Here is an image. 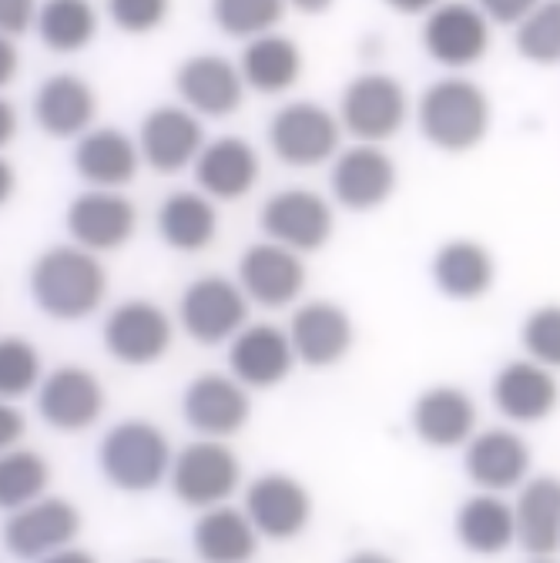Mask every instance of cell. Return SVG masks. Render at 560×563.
Listing matches in <instances>:
<instances>
[{
    "mask_svg": "<svg viewBox=\"0 0 560 563\" xmlns=\"http://www.w3.org/2000/svg\"><path fill=\"white\" fill-rule=\"evenodd\" d=\"M138 162H142L138 141L118 128H91L88 134L78 137L72 155L78 178L88 181L91 188H108V191L131 185L138 175Z\"/></svg>",
    "mask_w": 560,
    "mask_h": 563,
    "instance_id": "26",
    "label": "cell"
},
{
    "mask_svg": "<svg viewBox=\"0 0 560 563\" xmlns=\"http://www.w3.org/2000/svg\"><path fill=\"white\" fill-rule=\"evenodd\" d=\"M239 286L249 296V302L262 309H289L306 289L303 255L262 239L249 245L239 258Z\"/></svg>",
    "mask_w": 560,
    "mask_h": 563,
    "instance_id": "13",
    "label": "cell"
},
{
    "mask_svg": "<svg viewBox=\"0 0 560 563\" xmlns=\"http://www.w3.org/2000/svg\"><path fill=\"white\" fill-rule=\"evenodd\" d=\"M286 8V0H212V21L222 34L235 41H255L262 34H272Z\"/></svg>",
    "mask_w": 560,
    "mask_h": 563,
    "instance_id": "36",
    "label": "cell"
},
{
    "mask_svg": "<svg viewBox=\"0 0 560 563\" xmlns=\"http://www.w3.org/2000/svg\"><path fill=\"white\" fill-rule=\"evenodd\" d=\"M172 489L185 507L212 510L235 497L242 483V463L239 456L219 443V440H198L188 443L182 453H175L172 466Z\"/></svg>",
    "mask_w": 560,
    "mask_h": 563,
    "instance_id": "7",
    "label": "cell"
},
{
    "mask_svg": "<svg viewBox=\"0 0 560 563\" xmlns=\"http://www.w3.org/2000/svg\"><path fill=\"white\" fill-rule=\"evenodd\" d=\"M105 386L85 366H57L37 389V412L61 433H85L105 412Z\"/></svg>",
    "mask_w": 560,
    "mask_h": 563,
    "instance_id": "14",
    "label": "cell"
},
{
    "mask_svg": "<svg viewBox=\"0 0 560 563\" xmlns=\"http://www.w3.org/2000/svg\"><path fill=\"white\" fill-rule=\"evenodd\" d=\"M259 537L249 514L232 504L201 510L191 527V547L201 563H249L259 550Z\"/></svg>",
    "mask_w": 560,
    "mask_h": 563,
    "instance_id": "29",
    "label": "cell"
},
{
    "mask_svg": "<svg viewBox=\"0 0 560 563\" xmlns=\"http://www.w3.org/2000/svg\"><path fill=\"white\" fill-rule=\"evenodd\" d=\"M453 533L463 550L476 556H497L517 543V514L501 493H476L463 500L453 517Z\"/></svg>",
    "mask_w": 560,
    "mask_h": 563,
    "instance_id": "30",
    "label": "cell"
},
{
    "mask_svg": "<svg viewBox=\"0 0 560 563\" xmlns=\"http://www.w3.org/2000/svg\"><path fill=\"white\" fill-rule=\"evenodd\" d=\"M175 91L198 118H229L242 108L245 78L222 54H195L175 70Z\"/></svg>",
    "mask_w": 560,
    "mask_h": 563,
    "instance_id": "19",
    "label": "cell"
},
{
    "mask_svg": "<svg viewBox=\"0 0 560 563\" xmlns=\"http://www.w3.org/2000/svg\"><path fill=\"white\" fill-rule=\"evenodd\" d=\"M530 463H534V453H530L527 440L507 427L476 433L463 450L466 479L480 493H501V497L527 483Z\"/></svg>",
    "mask_w": 560,
    "mask_h": 563,
    "instance_id": "20",
    "label": "cell"
},
{
    "mask_svg": "<svg viewBox=\"0 0 560 563\" xmlns=\"http://www.w3.org/2000/svg\"><path fill=\"white\" fill-rule=\"evenodd\" d=\"M37 34L54 54H78L98 34V11L91 0H44Z\"/></svg>",
    "mask_w": 560,
    "mask_h": 563,
    "instance_id": "34",
    "label": "cell"
},
{
    "mask_svg": "<svg viewBox=\"0 0 560 563\" xmlns=\"http://www.w3.org/2000/svg\"><path fill=\"white\" fill-rule=\"evenodd\" d=\"M0 181H4V201L11 198V185H14V168L4 162V165H0Z\"/></svg>",
    "mask_w": 560,
    "mask_h": 563,
    "instance_id": "50",
    "label": "cell"
},
{
    "mask_svg": "<svg viewBox=\"0 0 560 563\" xmlns=\"http://www.w3.org/2000/svg\"><path fill=\"white\" fill-rule=\"evenodd\" d=\"M268 148L289 168H316L339 155L342 121L316 101H289L268 121Z\"/></svg>",
    "mask_w": 560,
    "mask_h": 563,
    "instance_id": "4",
    "label": "cell"
},
{
    "mask_svg": "<svg viewBox=\"0 0 560 563\" xmlns=\"http://www.w3.org/2000/svg\"><path fill=\"white\" fill-rule=\"evenodd\" d=\"M514 514H517V543L530 556H553L560 550V479L557 476H530L520 486Z\"/></svg>",
    "mask_w": 560,
    "mask_h": 563,
    "instance_id": "31",
    "label": "cell"
},
{
    "mask_svg": "<svg viewBox=\"0 0 560 563\" xmlns=\"http://www.w3.org/2000/svg\"><path fill=\"white\" fill-rule=\"evenodd\" d=\"M28 286L44 316L57 322H78L101 309L108 296V272L95 252L72 242L41 252L31 265Z\"/></svg>",
    "mask_w": 560,
    "mask_h": 563,
    "instance_id": "1",
    "label": "cell"
},
{
    "mask_svg": "<svg viewBox=\"0 0 560 563\" xmlns=\"http://www.w3.org/2000/svg\"><path fill=\"white\" fill-rule=\"evenodd\" d=\"M178 322L198 345L232 342L249 325V296L226 275H201L178 299Z\"/></svg>",
    "mask_w": 560,
    "mask_h": 563,
    "instance_id": "6",
    "label": "cell"
},
{
    "mask_svg": "<svg viewBox=\"0 0 560 563\" xmlns=\"http://www.w3.org/2000/svg\"><path fill=\"white\" fill-rule=\"evenodd\" d=\"M289 339L296 349V360L312 366V369H329L336 363H342L353 349L356 329L349 312L336 302L316 299L306 302L293 312L289 319Z\"/></svg>",
    "mask_w": 560,
    "mask_h": 563,
    "instance_id": "22",
    "label": "cell"
},
{
    "mask_svg": "<svg viewBox=\"0 0 560 563\" xmlns=\"http://www.w3.org/2000/svg\"><path fill=\"white\" fill-rule=\"evenodd\" d=\"M476 402L460 386H433L416 396L409 427L430 450H457L476 437Z\"/></svg>",
    "mask_w": 560,
    "mask_h": 563,
    "instance_id": "23",
    "label": "cell"
},
{
    "mask_svg": "<svg viewBox=\"0 0 560 563\" xmlns=\"http://www.w3.org/2000/svg\"><path fill=\"white\" fill-rule=\"evenodd\" d=\"M286 4L293 8V11H299V14H326L332 4H336V0H286Z\"/></svg>",
    "mask_w": 560,
    "mask_h": 563,
    "instance_id": "47",
    "label": "cell"
},
{
    "mask_svg": "<svg viewBox=\"0 0 560 563\" xmlns=\"http://www.w3.org/2000/svg\"><path fill=\"white\" fill-rule=\"evenodd\" d=\"M399 185L396 162L376 145H356L336 155L329 172L332 198L345 211H376L383 208Z\"/></svg>",
    "mask_w": 560,
    "mask_h": 563,
    "instance_id": "18",
    "label": "cell"
},
{
    "mask_svg": "<svg viewBox=\"0 0 560 563\" xmlns=\"http://www.w3.org/2000/svg\"><path fill=\"white\" fill-rule=\"evenodd\" d=\"M98 98L78 75H51L34 95V121L51 137H81L91 131Z\"/></svg>",
    "mask_w": 560,
    "mask_h": 563,
    "instance_id": "27",
    "label": "cell"
},
{
    "mask_svg": "<svg viewBox=\"0 0 560 563\" xmlns=\"http://www.w3.org/2000/svg\"><path fill=\"white\" fill-rule=\"evenodd\" d=\"M427 57L450 70H466L480 64L490 51V21L476 4L466 0H443L437 11L427 14L419 31Z\"/></svg>",
    "mask_w": 560,
    "mask_h": 563,
    "instance_id": "10",
    "label": "cell"
},
{
    "mask_svg": "<svg viewBox=\"0 0 560 563\" xmlns=\"http://www.w3.org/2000/svg\"><path fill=\"white\" fill-rule=\"evenodd\" d=\"M41 4L37 0H0V27H4V37H21L24 31H31L37 24Z\"/></svg>",
    "mask_w": 560,
    "mask_h": 563,
    "instance_id": "41",
    "label": "cell"
},
{
    "mask_svg": "<svg viewBox=\"0 0 560 563\" xmlns=\"http://www.w3.org/2000/svg\"><path fill=\"white\" fill-rule=\"evenodd\" d=\"M242 510L265 540H296L312 520V497L289 473H262L249 483Z\"/></svg>",
    "mask_w": 560,
    "mask_h": 563,
    "instance_id": "16",
    "label": "cell"
},
{
    "mask_svg": "<svg viewBox=\"0 0 560 563\" xmlns=\"http://www.w3.org/2000/svg\"><path fill=\"white\" fill-rule=\"evenodd\" d=\"M517 54L537 67L560 64V0H543V4L517 24L514 34Z\"/></svg>",
    "mask_w": 560,
    "mask_h": 563,
    "instance_id": "37",
    "label": "cell"
},
{
    "mask_svg": "<svg viewBox=\"0 0 560 563\" xmlns=\"http://www.w3.org/2000/svg\"><path fill=\"white\" fill-rule=\"evenodd\" d=\"M530 563H557V560H553V556H534Z\"/></svg>",
    "mask_w": 560,
    "mask_h": 563,
    "instance_id": "51",
    "label": "cell"
},
{
    "mask_svg": "<svg viewBox=\"0 0 560 563\" xmlns=\"http://www.w3.org/2000/svg\"><path fill=\"white\" fill-rule=\"evenodd\" d=\"M383 4L389 8V11H396V14H403V18H416V14H430V11H437L443 0H383Z\"/></svg>",
    "mask_w": 560,
    "mask_h": 563,
    "instance_id": "44",
    "label": "cell"
},
{
    "mask_svg": "<svg viewBox=\"0 0 560 563\" xmlns=\"http://www.w3.org/2000/svg\"><path fill=\"white\" fill-rule=\"evenodd\" d=\"M259 229L268 242L286 245L299 255L326 249L336 232L332 205L309 188H283L262 201Z\"/></svg>",
    "mask_w": 560,
    "mask_h": 563,
    "instance_id": "8",
    "label": "cell"
},
{
    "mask_svg": "<svg viewBox=\"0 0 560 563\" xmlns=\"http://www.w3.org/2000/svg\"><path fill=\"white\" fill-rule=\"evenodd\" d=\"M490 98L470 78L447 75L433 81L416 104V124L437 152L463 155L476 148L490 131Z\"/></svg>",
    "mask_w": 560,
    "mask_h": 563,
    "instance_id": "2",
    "label": "cell"
},
{
    "mask_svg": "<svg viewBox=\"0 0 560 563\" xmlns=\"http://www.w3.org/2000/svg\"><path fill=\"white\" fill-rule=\"evenodd\" d=\"M64 225L75 245H81L95 255H105V252H118L121 245L131 242V235L138 229V211L121 191L91 188L67 205Z\"/></svg>",
    "mask_w": 560,
    "mask_h": 563,
    "instance_id": "17",
    "label": "cell"
},
{
    "mask_svg": "<svg viewBox=\"0 0 560 563\" xmlns=\"http://www.w3.org/2000/svg\"><path fill=\"white\" fill-rule=\"evenodd\" d=\"M51 483V466L34 450H8L0 460V504L8 510H21L41 500Z\"/></svg>",
    "mask_w": 560,
    "mask_h": 563,
    "instance_id": "35",
    "label": "cell"
},
{
    "mask_svg": "<svg viewBox=\"0 0 560 563\" xmlns=\"http://www.w3.org/2000/svg\"><path fill=\"white\" fill-rule=\"evenodd\" d=\"M41 352L24 335L0 339V396L8 402L41 389Z\"/></svg>",
    "mask_w": 560,
    "mask_h": 563,
    "instance_id": "38",
    "label": "cell"
},
{
    "mask_svg": "<svg viewBox=\"0 0 560 563\" xmlns=\"http://www.w3.org/2000/svg\"><path fill=\"white\" fill-rule=\"evenodd\" d=\"M520 345L527 349V360L560 369V306L534 309L520 325Z\"/></svg>",
    "mask_w": 560,
    "mask_h": 563,
    "instance_id": "39",
    "label": "cell"
},
{
    "mask_svg": "<svg viewBox=\"0 0 560 563\" xmlns=\"http://www.w3.org/2000/svg\"><path fill=\"white\" fill-rule=\"evenodd\" d=\"M37 563H98L88 550H78V547H64V550H57V553H51V556H44V560H37Z\"/></svg>",
    "mask_w": 560,
    "mask_h": 563,
    "instance_id": "46",
    "label": "cell"
},
{
    "mask_svg": "<svg viewBox=\"0 0 560 563\" xmlns=\"http://www.w3.org/2000/svg\"><path fill=\"white\" fill-rule=\"evenodd\" d=\"M24 412L14 409L11 402H4V409H0V446L4 450H14L24 437Z\"/></svg>",
    "mask_w": 560,
    "mask_h": 563,
    "instance_id": "43",
    "label": "cell"
},
{
    "mask_svg": "<svg viewBox=\"0 0 560 563\" xmlns=\"http://www.w3.org/2000/svg\"><path fill=\"white\" fill-rule=\"evenodd\" d=\"M296 363L299 360L289 332L272 322L245 325L229 345V373L245 389H275L283 379H289Z\"/></svg>",
    "mask_w": 560,
    "mask_h": 563,
    "instance_id": "21",
    "label": "cell"
},
{
    "mask_svg": "<svg viewBox=\"0 0 560 563\" xmlns=\"http://www.w3.org/2000/svg\"><path fill=\"white\" fill-rule=\"evenodd\" d=\"M430 278L447 299L473 302L494 289L497 265H494V255L486 252V245L473 239H453L437 249L430 262Z\"/></svg>",
    "mask_w": 560,
    "mask_h": 563,
    "instance_id": "28",
    "label": "cell"
},
{
    "mask_svg": "<svg viewBox=\"0 0 560 563\" xmlns=\"http://www.w3.org/2000/svg\"><path fill=\"white\" fill-rule=\"evenodd\" d=\"M490 396H494V406L504 412V419L530 427V422H543L560 406V383L553 369L534 360H514L494 376Z\"/></svg>",
    "mask_w": 560,
    "mask_h": 563,
    "instance_id": "24",
    "label": "cell"
},
{
    "mask_svg": "<svg viewBox=\"0 0 560 563\" xmlns=\"http://www.w3.org/2000/svg\"><path fill=\"white\" fill-rule=\"evenodd\" d=\"M345 563H396V560L386 556V553H380V550H356Z\"/></svg>",
    "mask_w": 560,
    "mask_h": 563,
    "instance_id": "49",
    "label": "cell"
},
{
    "mask_svg": "<svg viewBox=\"0 0 560 563\" xmlns=\"http://www.w3.org/2000/svg\"><path fill=\"white\" fill-rule=\"evenodd\" d=\"M205 145V128L198 114L188 111L185 104H162L149 111L142 131H138L142 162L158 175H178L182 168L195 165Z\"/></svg>",
    "mask_w": 560,
    "mask_h": 563,
    "instance_id": "15",
    "label": "cell"
},
{
    "mask_svg": "<svg viewBox=\"0 0 560 563\" xmlns=\"http://www.w3.org/2000/svg\"><path fill=\"white\" fill-rule=\"evenodd\" d=\"M175 325L168 312L149 299H128L105 316L101 342L121 366H152L172 349Z\"/></svg>",
    "mask_w": 560,
    "mask_h": 563,
    "instance_id": "9",
    "label": "cell"
},
{
    "mask_svg": "<svg viewBox=\"0 0 560 563\" xmlns=\"http://www.w3.org/2000/svg\"><path fill=\"white\" fill-rule=\"evenodd\" d=\"M18 67H21V57H18L14 37H4V41H0V85H11V78L18 75Z\"/></svg>",
    "mask_w": 560,
    "mask_h": 563,
    "instance_id": "45",
    "label": "cell"
},
{
    "mask_svg": "<svg viewBox=\"0 0 560 563\" xmlns=\"http://www.w3.org/2000/svg\"><path fill=\"white\" fill-rule=\"evenodd\" d=\"M543 0H476V8L494 24H510L517 27L524 18H530Z\"/></svg>",
    "mask_w": 560,
    "mask_h": 563,
    "instance_id": "42",
    "label": "cell"
},
{
    "mask_svg": "<svg viewBox=\"0 0 560 563\" xmlns=\"http://www.w3.org/2000/svg\"><path fill=\"white\" fill-rule=\"evenodd\" d=\"M158 235L182 255H198L216 242L219 216L205 191H172L158 208Z\"/></svg>",
    "mask_w": 560,
    "mask_h": 563,
    "instance_id": "32",
    "label": "cell"
},
{
    "mask_svg": "<svg viewBox=\"0 0 560 563\" xmlns=\"http://www.w3.org/2000/svg\"><path fill=\"white\" fill-rule=\"evenodd\" d=\"M172 0H108V18L124 34H152L165 24Z\"/></svg>",
    "mask_w": 560,
    "mask_h": 563,
    "instance_id": "40",
    "label": "cell"
},
{
    "mask_svg": "<svg viewBox=\"0 0 560 563\" xmlns=\"http://www.w3.org/2000/svg\"><path fill=\"white\" fill-rule=\"evenodd\" d=\"M81 533V514L64 497H41L21 510H11L4 523V547L18 560H44L64 547H75Z\"/></svg>",
    "mask_w": 560,
    "mask_h": 563,
    "instance_id": "12",
    "label": "cell"
},
{
    "mask_svg": "<svg viewBox=\"0 0 560 563\" xmlns=\"http://www.w3.org/2000/svg\"><path fill=\"white\" fill-rule=\"evenodd\" d=\"M11 137H14V108L4 101V104H0V141L8 145Z\"/></svg>",
    "mask_w": 560,
    "mask_h": 563,
    "instance_id": "48",
    "label": "cell"
},
{
    "mask_svg": "<svg viewBox=\"0 0 560 563\" xmlns=\"http://www.w3.org/2000/svg\"><path fill=\"white\" fill-rule=\"evenodd\" d=\"M172 443L149 419L114 422L98 446V470L121 493H152L172 476Z\"/></svg>",
    "mask_w": 560,
    "mask_h": 563,
    "instance_id": "3",
    "label": "cell"
},
{
    "mask_svg": "<svg viewBox=\"0 0 560 563\" xmlns=\"http://www.w3.org/2000/svg\"><path fill=\"white\" fill-rule=\"evenodd\" d=\"M138 563H168V560H158V556H152V560H138Z\"/></svg>",
    "mask_w": 560,
    "mask_h": 563,
    "instance_id": "52",
    "label": "cell"
},
{
    "mask_svg": "<svg viewBox=\"0 0 560 563\" xmlns=\"http://www.w3.org/2000/svg\"><path fill=\"white\" fill-rule=\"evenodd\" d=\"M191 168L198 191H205L212 201H239L259 181V155L245 137L235 134L208 141Z\"/></svg>",
    "mask_w": 560,
    "mask_h": 563,
    "instance_id": "25",
    "label": "cell"
},
{
    "mask_svg": "<svg viewBox=\"0 0 560 563\" xmlns=\"http://www.w3.org/2000/svg\"><path fill=\"white\" fill-rule=\"evenodd\" d=\"M182 416L198 437L229 440L249 422L252 399L232 373H201L182 396Z\"/></svg>",
    "mask_w": 560,
    "mask_h": 563,
    "instance_id": "11",
    "label": "cell"
},
{
    "mask_svg": "<svg viewBox=\"0 0 560 563\" xmlns=\"http://www.w3.org/2000/svg\"><path fill=\"white\" fill-rule=\"evenodd\" d=\"M239 70L245 78V88L275 98L296 88L303 78V51L296 47L293 37L283 34H262L245 44L239 57Z\"/></svg>",
    "mask_w": 560,
    "mask_h": 563,
    "instance_id": "33",
    "label": "cell"
},
{
    "mask_svg": "<svg viewBox=\"0 0 560 563\" xmlns=\"http://www.w3.org/2000/svg\"><path fill=\"white\" fill-rule=\"evenodd\" d=\"M406 114V88L393 75H383V70H366V75L353 78L339 98L342 131L353 134L360 145H383V141L403 131Z\"/></svg>",
    "mask_w": 560,
    "mask_h": 563,
    "instance_id": "5",
    "label": "cell"
}]
</instances>
